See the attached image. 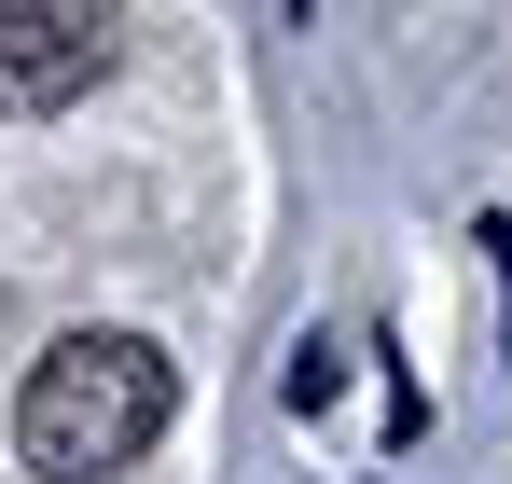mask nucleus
Returning a JSON list of instances; mask_svg holds the SVG:
<instances>
[{
	"mask_svg": "<svg viewBox=\"0 0 512 484\" xmlns=\"http://www.w3.org/2000/svg\"><path fill=\"white\" fill-rule=\"evenodd\" d=\"M167 415H180L167 346H139V332H56V346L28 360L14 457L42 484H111V471H139V457L167 443Z\"/></svg>",
	"mask_w": 512,
	"mask_h": 484,
	"instance_id": "1",
	"label": "nucleus"
},
{
	"mask_svg": "<svg viewBox=\"0 0 512 484\" xmlns=\"http://www.w3.org/2000/svg\"><path fill=\"white\" fill-rule=\"evenodd\" d=\"M111 70V14L84 0H0V111H70Z\"/></svg>",
	"mask_w": 512,
	"mask_h": 484,
	"instance_id": "2",
	"label": "nucleus"
},
{
	"mask_svg": "<svg viewBox=\"0 0 512 484\" xmlns=\"http://www.w3.org/2000/svg\"><path fill=\"white\" fill-rule=\"evenodd\" d=\"M333 402H346V346L305 332V346H291V415H333Z\"/></svg>",
	"mask_w": 512,
	"mask_h": 484,
	"instance_id": "3",
	"label": "nucleus"
},
{
	"mask_svg": "<svg viewBox=\"0 0 512 484\" xmlns=\"http://www.w3.org/2000/svg\"><path fill=\"white\" fill-rule=\"evenodd\" d=\"M485 263H499V277H512V222H485Z\"/></svg>",
	"mask_w": 512,
	"mask_h": 484,
	"instance_id": "4",
	"label": "nucleus"
}]
</instances>
